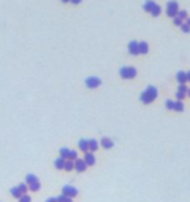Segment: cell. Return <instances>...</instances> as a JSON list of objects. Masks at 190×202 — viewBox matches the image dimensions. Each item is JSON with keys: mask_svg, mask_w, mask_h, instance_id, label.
<instances>
[{"mask_svg": "<svg viewBox=\"0 0 190 202\" xmlns=\"http://www.w3.org/2000/svg\"><path fill=\"white\" fill-rule=\"evenodd\" d=\"M155 5H156V3L154 2V0H146L145 4H143V9H145V12L151 13V10L154 9Z\"/></svg>", "mask_w": 190, "mask_h": 202, "instance_id": "cell-10", "label": "cell"}, {"mask_svg": "<svg viewBox=\"0 0 190 202\" xmlns=\"http://www.w3.org/2000/svg\"><path fill=\"white\" fill-rule=\"evenodd\" d=\"M65 162H67V159H64V158H57V159L55 160V167L57 168V170H64L65 167Z\"/></svg>", "mask_w": 190, "mask_h": 202, "instance_id": "cell-15", "label": "cell"}, {"mask_svg": "<svg viewBox=\"0 0 190 202\" xmlns=\"http://www.w3.org/2000/svg\"><path fill=\"white\" fill-rule=\"evenodd\" d=\"M46 202H57V200H56V198H53V197H51V198H47Z\"/></svg>", "mask_w": 190, "mask_h": 202, "instance_id": "cell-33", "label": "cell"}, {"mask_svg": "<svg viewBox=\"0 0 190 202\" xmlns=\"http://www.w3.org/2000/svg\"><path fill=\"white\" fill-rule=\"evenodd\" d=\"M61 194L73 198V197H76V196L78 194V190H77V188L72 187V185H65V187H63V189H61Z\"/></svg>", "mask_w": 190, "mask_h": 202, "instance_id": "cell-5", "label": "cell"}, {"mask_svg": "<svg viewBox=\"0 0 190 202\" xmlns=\"http://www.w3.org/2000/svg\"><path fill=\"white\" fill-rule=\"evenodd\" d=\"M156 98H158V89H156L155 86L150 85V86H147V89L141 94L139 99L142 103H145V105H150V103H153Z\"/></svg>", "mask_w": 190, "mask_h": 202, "instance_id": "cell-1", "label": "cell"}, {"mask_svg": "<svg viewBox=\"0 0 190 202\" xmlns=\"http://www.w3.org/2000/svg\"><path fill=\"white\" fill-rule=\"evenodd\" d=\"M186 24L190 26V17H188V18H186Z\"/></svg>", "mask_w": 190, "mask_h": 202, "instance_id": "cell-36", "label": "cell"}, {"mask_svg": "<svg viewBox=\"0 0 190 202\" xmlns=\"http://www.w3.org/2000/svg\"><path fill=\"white\" fill-rule=\"evenodd\" d=\"M100 145L104 147V149H111V147H113V141L108 137H103L100 141Z\"/></svg>", "mask_w": 190, "mask_h": 202, "instance_id": "cell-11", "label": "cell"}, {"mask_svg": "<svg viewBox=\"0 0 190 202\" xmlns=\"http://www.w3.org/2000/svg\"><path fill=\"white\" fill-rule=\"evenodd\" d=\"M180 28H181V31H184V33H190V26L186 22H184Z\"/></svg>", "mask_w": 190, "mask_h": 202, "instance_id": "cell-29", "label": "cell"}, {"mask_svg": "<svg viewBox=\"0 0 190 202\" xmlns=\"http://www.w3.org/2000/svg\"><path fill=\"white\" fill-rule=\"evenodd\" d=\"M120 76L124 80H132L137 76V69L134 67H122L120 68Z\"/></svg>", "mask_w": 190, "mask_h": 202, "instance_id": "cell-3", "label": "cell"}, {"mask_svg": "<svg viewBox=\"0 0 190 202\" xmlns=\"http://www.w3.org/2000/svg\"><path fill=\"white\" fill-rule=\"evenodd\" d=\"M74 168L77 170V172H83L86 171V168H87V164H86V162L83 159H76L74 160Z\"/></svg>", "mask_w": 190, "mask_h": 202, "instance_id": "cell-7", "label": "cell"}, {"mask_svg": "<svg viewBox=\"0 0 190 202\" xmlns=\"http://www.w3.org/2000/svg\"><path fill=\"white\" fill-rule=\"evenodd\" d=\"M61 2H63V3H69L70 0H61Z\"/></svg>", "mask_w": 190, "mask_h": 202, "instance_id": "cell-37", "label": "cell"}, {"mask_svg": "<svg viewBox=\"0 0 190 202\" xmlns=\"http://www.w3.org/2000/svg\"><path fill=\"white\" fill-rule=\"evenodd\" d=\"M28 187H29V189L31 190V192H38V190L41 189V183L38 181V183H34V184L28 185Z\"/></svg>", "mask_w": 190, "mask_h": 202, "instance_id": "cell-22", "label": "cell"}, {"mask_svg": "<svg viewBox=\"0 0 190 202\" xmlns=\"http://www.w3.org/2000/svg\"><path fill=\"white\" fill-rule=\"evenodd\" d=\"M78 147H79V150H82L83 152H89V141L87 140H79V142H78Z\"/></svg>", "mask_w": 190, "mask_h": 202, "instance_id": "cell-12", "label": "cell"}, {"mask_svg": "<svg viewBox=\"0 0 190 202\" xmlns=\"http://www.w3.org/2000/svg\"><path fill=\"white\" fill-rule=\"evenodd\" d=\"M186 74H188V81L190 82V70H189V72H186Z\"/></svg>", "mask_w": 190, "mask_h": 202, "instance_id": "cell-35", "label": "cell"}, {"mask_svg": "<svg viewBox=\"0 0 190 202\" xmlns=\"http://www.w3.org/2000/svg\"><path fill=\"white\" fill-rule=\"evenodd\" d=\"M68 155H69V149H67V147H63V149H60V156L64 158V159H68Z\"/></svg>", "mask_w": 190, "mask_h": 202, "instance_id": "cell-25", "label": "cell"}, {"mask_svg": "<svg viewBox=\"0 0 190 202\" xmlns=\"http://www.w3.org/2000/svg\"><path fill=\"white\" fill-rule=\"evenodd\" d=\"M17 187H18V189L21 190V193H22V194H26V193H28L29 187H28V184H26V183H21V184L17 185Z\"/></svg>", "mask_w": 190, "mask_h": 202, "instance_id": "cell-20", "label": "cell"}, {"mask_svg": "<svg viewBox=\"0 0 190 202\" xmlns=\"http://www.w3.org/2000/svg\"><path fill=\"white\" fill-rule=\"evenodd\" d=\"M173 24H175L176 26H181L184 24V20H181L180 17H175L173 18Z\"/></svg>", "mask_w": 190, "mask_h": 202, "instance_id": "cell-30", "label": "cell"}, {"mask_svg": "<svg viewBox=\"0 0 190 202\" xmlns=\"http://www.w3.org/2000/svg\"><path fill=\"white\" fill-rule=\"evenodd\" d=\"M128 51H129L130 55H134V56L139 55V42L130 41L129 45H128Z\"/></svg>", "mask_w": 190, "mask_h": 202, "instance_id": "cell-6", "label": "cell"}, {"mask_svg": "<svg viewBox=\"0 0 190 202\" xmlns=\"http://www.w3.org/2000/svg\"><path fill=\"white\" fill-rule=\"evenodd\" d=\"M98 147H99V145H98L96 140H89V150L91 152H94L98 150Z\"/></svg>", "mask_w": 190, "mask_h": 202, "instance_id": "cell-17", "label": "cell"}, {"mask_svg": "<svg viewBox=\"0 0 190 202\" xmlns=\"http://www.w3.org/2000/svg\"><path fill=\"white\" fill-rule=\"evenodd\" d=\"M165 107L168 108V110H173V108H175V102L171 101V99L165 101Z\"/></svg>", "mask_w": 190, "mask_h": 202, "instance_id": "cell-27", "label": "cell"}, {"mask_svg": "<svg viewBox=\"0 0 190 202\" xmlns=\"http://www.w3.org/2000/svg\"><path fill=\"white\" fill-rule=\"evenodd\" d=\"M178 10H180V8H178V3L176 2V0H171V2H168V3H167L165 13H167L168 17H172V18L177 17Z\"/></svg>", "mask_w": 190, "mask_h": 202, "instance_id": "cell-2", "label": "cell"}, {"mask_svg": "<svg viewBox=\"0 0 190 202\" xmlns=\"http://www.w3.org/2000/svg\"><path fill=\"white\" fill-rule=\"evenodd\" d=\"M177 17H180L181 20H186L189 16H188V12L185 9H180V10H178V13H177Z\"/></svg>", "mask_w": 190, "mask_h": 202, "instance_id": "cell-23", "label": "cell"}, {"mask_svg": "<svg viewBox=\"0 0 190 202\" xmlns=\"http://www.w3.org/2000/svg\"><path fill=\"white\" fill-rule=\"evenodd\" d=\"M26 184L30 185V184H34V183H38L39 181V179H38V176H35L34 173H29V175H26Z\"/></svg>", "mask_w": 190, "mask_h": 202, "instance_id": "cell-13", "label": "cell"}, {"mask_svg": "<svg viewBox=\"0 0 190 202\" xmlns=\"http://www.w3.org/2000/svg\"><path fill=\"white\" fill-rule=\"evenodd\" d=\"M149 50H150V47H149V43L147 42H145V41L139 42V53H143V55H146V53L149 52Z\"/></svg>", "mask_w": 190, "mask_h": 202, "instance_id": "cell-14", "label": "cell"}, {"mask_svg": "<svg viewBox=\"0 0 190 202\" xmlns=\"http://www.w3.org/2000/svg\"><path fill=\"white\" fill-rule=\"evenodd\" d=\"M73 168H74V160H67L65 162V167H64L65 171H72Z\"/></svg>", "mask_w": 190, "mask_h": 202, "instance_id": "cell-21", "label": "cell"}, {"mask_svg": "<svg viewBox=\"0 0 190 202\" xmlns=\"http://www.w3.org/2000/svg\"><path fill=\"white\" fill-rule=\"evenodd\" d=\"M176 80L178 81V84H180V85H185V84L188 82V74H186V72H184V70H180V72H177Z\"/></svg>", "mask_w": 190, "mask_h": 202, "instance_id": "cell-8", "label": "cell"}, {"mask_svg": "<svg viewBox=\"0 0 190 202\" xmlns=\"http://www.w3.org/2000/svg\"><path fill=\"white\" fill-rule=\"evenodd\" d=\"M160 13H161V7L156 4L155 7H154V9L151 10V16H154V17H158V16H159Z\"/></svg>", "mask_w": 190, "mask_h": 202, "instance_id": "cell-18", "label": "cell"}, {"mask_svg": "<svg viewBox=\"0 0 190 202\" xmlns=\"http://www.w3.org/2000/svg\"><path fill=\"white\" fill-rule=\"evenodd\" d=\"M188 89H189V87L186 85H180V86H178V91H181V93H188Z\"/></svg>", "mask_w": 190, "mask_h": 202, "instance_id": "cell-32", "label": "cell"}, {"mask_svg": "<svg viewBox=\"0 0 190 202\" xmlns=\"http://www.w3.org/2000/svg\"><path fill=\"white\" fill-rule=\"evenodd\" d=\"M83 160L86 162V164H87V166H94V164H95V162H96L95 155L93 154V152H86V154H85V158H83Z\"/></svg>", "mask_w": 190, "mask_h": 202, "instance_id": "cell-9", "label": "cell"}, {"mask_svg": "<svg viewBox=\"0 0 190 202\" xmlns=\"http://www.w3.org/2000/svg\"><path fill=\"white\" fill-rule=\"evenodd\" d=\"M81 2H82V0H70V3L72 4H79Z\"/></svg>", "mask_w": 190, "mask_h": 202, "instance_id": "cell-34", "label": "cell"}, {"mask_svg": "<svg viewBox=\"0 0 190 202\" xmlns=\"http://www.w3.org/2000/svg\"><path fill=\"white\" fill-rule=\"evenodd\" d=\"M76 159H77V151L69 150V155H68V159L67 160H76Z\"/></svg>", "mask_w": 190, "mask_h": 202, "instance_id": "cell-26", "label": "cell"}, {"mask_svg": "<svg viewBox=\"0 0 190 202\" xmlns=\"http://www.w3.org/2000/svg\"><path fill=\"white\" fill-rule=\"evenodd\" d=\"M185 97H186V93H181V91H177V93H176V98H177V101H182V99H185Z\"/></svg>", "mask_w": 190, "mask_h": 202, "instance_id": "cell-28", "label": "cell"}, {"mask_svg": "<svg viewBox=\"0 0 190 202\" xmlns=\"http://www.w3.org/2000/svg\"><path fill=\"white\" fill-rule=\"evenodd\" d=\"M186 94H188V95L190 97V87H189V89H188V93H186Z\"/></svg>", "mask_w": 190, "mask_h": 202, "instance_id": "cell-38", "label": "cell"}, {"mask_svg": "<svg viewBox=\"0 0 190 202\" xmlns=\"http://www.w3.org/2000/svg\"><path fill=\"white\" fill-rule=\"evenodd\" d=\"M18 202H31V198L29 197L28 194H24L22 197H21V198L18 200Z\"/></svg>", "mask_w": 190, "mask_h": 202, "instance_id": "cell-31", "label": "cell"}, {"mask_svg": "<svg viewBox=\"0 0 190 202\" xmlns=\"http://www.w3.org/2000/svg\"><path fill=\"white\" fill-rule=\"evenodd\" d=\"M9 192H10V194H12L14 198H17V200H20V198L24 196L22 193H21V190L18 189V187H14V188H12V189L9 190Z\"/></svg>", "mask_w": 190, "mask_h": 202, "instance_id": "cell-16", "label": "cell"}, {"mask_svg": "<svg viewBox=\"0 0 190 202\" xmlns=\"http://www.w3.org/2000/svg\"><path fill=\"white\" fill-rule=\"evenodd\" d=\"M173 110L177 111V112H182L184 111V103H182V101L175 102V108H173Z\"/></svg>", "mask_w": 190, "mask_h": 202, "instance_id": "cell-19", "label": "cell"}, {"mask_svg": "<svg viewBox=\"0 0 190 202\" xmlns=\"http://www.w3.org/2000/svg\"><path fill=\"white\" fill-rule=\"evenodd\" d=\"M85 85L89 87V89H96L102 85V80L99 77H95V76H90L85 80Z\"/></svg>", "mask_w": 190, "mask_h": 202, "instance_id": "cell-4", "label": "cell"}, {"mask_svg": "<svg viewBox=\"0 0 190 202\" xmlns=\"http://www.w3.org/2000/svg\"><path fill=\"white\" fill-rule=\"evenodd\" d=\"M57 202H72V198L70 197H67V196H64V194H60L59 197H56Z\"/></svg>", "mask_w": 190, "mask_h": 202, "instance_id": "cell-24", "label": "cell"}]
</instances>
